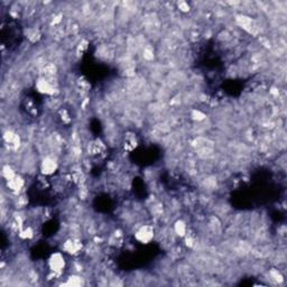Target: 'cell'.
<instances>
[{
	"label": "cell",
	"mask_w": 287,
	"mask_h": 287,
	"mask_svg": "<svg viewBox=\"0 0 287 287\" xmlns=\"http://www.w3.org/2000/svg\"><path fill=\"white\" fill-rule=\"evenodd\" d=\"M84 152L92 162H97V160H102L108 156L109 146L102 139H90L84 146Z\"/></svg>",
	"instance_id": "obj_1"
},
{
	"label": "cell",
	"mask_w": 287,
	"mask_h": 287,
	"mask_svg": "<svg viewBox=\"0 0 287 287\" xmlns=\"http://www.w3.org/2000/svg\"><path fill=\"white\" fill-rule=\"evenodd\" d=\"M23 138L22 136L19 135L18 131L15 129L9 128L7 130L3 131V147L5 149H7L8 152L11 153H16L19 152L23 147Z\"/></svg>",
	"instance_id": "obj_2"
},
{
	"label": "cell",
	"mask_w": 287,
	"mask_h": 287,
	"mask_svg": "<svg viewBox=\"0 0 287 287\" xmlns=\"http://www.w3.org/2000/svg\"><path fill=\"white\" fill-rule=\"evenodd\" d=\"M60 168V158L53 156V155H46L43 156L38 163V169L41 175L45 177H52L57 173Z\"/></svg>",
	"instance_id": "obj_3"
},
{
	"label": "cell",
	"mask_w": 287,
	"mask_h": 287,
	"mask_svg": "<svg viewBox=\"0 0 287 287\" xmlns=\"http://www.w3.org/2000/svg\"><path fill=\"white\" fill-rule=\"evenodd\" d=\"M67 267V260L64 256V252L55 251L51 254L47 259V268L51 273H54L57 276H62Z\"/></svg>",
	"instance_id": "obj_4"
},
{
	"label": "cell",
	"mask_w": 287,
	"mask_h": 287,
	"mask_svg": "<svg viewBox=\"0 0 287 287\" xmlns=\"http://www.w3.org/2000/svg\"><path fill=\"white\" fill-rule=\"evenodd\" d=\"M135 240L142 245H148L156 238V228L150 223H143L134 231Z\"/></svg>",
	"instance_id": "obj_5"
},
{
	"label": "cell",
	"mask_w": 287,
	"mask_h": 287,
	"mask_svg": "<svg viewBox=\"0 0 287 287\" xmlns=\"http://www.w3.org/2000/svg\"><path fill=\"white\" fill-rule=\"evenodd\" d=\"M84 244L82 239H75V238L66 237L61 245V249L65 255L72 257H77L83 252Z\"/></svg>",
	"instance_id": "obj_6"
},
{
	"label": "cell",
	"mask_w": 287,
	"mask_h": 287,
	"mask_svg": "<svg viewBox=\"0 0 287 287\" xmlns=\"http://www.w3.org/2000/svg\"><path fill=\"white\" fill-rule=\"evenodd\" d=\"M139 145V138L136 133L131 130L125 131L123 134V138H121V149L124 150V153H131L133 150L138 147Z\"/></svg>",
	"instance_id": "obj_7"
},
{
	"label": "cell",
	"mask_w": 287,
	"mask_h": 287,
	"mask_svg": "<svg viewBox=\"0 0 287 287\" xmlns=\"http://www.w3.org/2000/svg\"><path fill=\"white\" fill-rule=\"evenodd\" d=\"M5 186L8 189L9 192H12L13 194L22 193L25 192L26 187V179L23 176V174H17L16 176H14L12 179H9L7 182H4Z\"/></svg>",
	"instance_id": "obj_8"
},
{
	"label": "cell",
	"mask_w": 287,
	"mask_h": 287,
	"mask_svg": "<svg viewBox=\"0 0 287 287\" xmlns=\"http://www.w3.org/2000/svg\"><path fill=\"white\" fill-rule=\"evenodd\" d=\"M24 34H25L26 40L29 44L40 43L43 37V33L40 29V27H36V26L25 27V29H24Z\"/></svg>",
	"instance_id": "obj_9"
},
{
	"label": "cell",
	"mask_w": 287,
	"mask_h": 287,
	"mask_svg": "<svg viewBox=\"0 0 287 287\" xmlns=\"http://www.w3.org/2000/svg\"><path fill=\"white\" fill-rule=\"evenodd\" d=\"M172 229L175 233V236H176L177 238H181V239H183L184 237L186 236V233L189 229V227H188V223L184 220V219L182 218H179V219H176L173 222V226H172Z\"/></svg>",
	"instance_id": "obj_10"
},
{
	"label": "cell",
	"mask_w": 287,
	"mask_h": 287,
	"mask_svg": "<svg viewBox=\"0 0 287 287\" xmlns=\"http://www.w3.org/2000/svg\"><path fill=\"white\" fill-rule=\"evenodd\" d=\"M86 284V279L83 275L81 274H70L66 277V280L62 285L72 286V287H80Z\"/></svg>",
	"instance_id": "obj_11"
},
{
	"label": "cell",
	"mask_w": 287,
	"mask_h": 287,
	"mask_svg": "<svg viewBox=\"0 0 287 287\" xmlns=\"http://www.w3.org/2000/svg\"><path fill=\"white\" fill-rule=\"evenodd\" d=\"M18 173L16 172V168H15L12 164H3L2 167V178L4 182H7L9 179H12L14 176H16Z\"/></svg>",
	"instance_id": "obj_12"
},
{
	"label": "cell",
	"mask_w": 287,
	"mask_h": 287,
	"mask_svg": "<svg viewBox=\"0 0 287 287\" xmlns=\"http://www.w3.org/2000/svg\"><path fill=\"white\" fill-rule=\"evenodd\" d=\"M175 7H176V9L179 12V14H183V15L191 14L193 11V7H192L191 3L184 2V0H179V2L175 3Z\"/></svg>",
	"instance_id": "obj_13"
},
{
	"label": "cell",
	"mask_w": 287,
	"mask_h": 287,
	"mask_svg": "<svg viewBox=\"0 0 287 287\" xmlns=\"http://www.w3.org/2000/svg\"><path fill=\"white\" fill-rule=\"evenodd\" d=\"M189 118H191L194 123H200V121L206 120L208 117L200 109H191V111H189Z\"/></svg>",
	"instance_id": "obj_14"
}]
</instances>
